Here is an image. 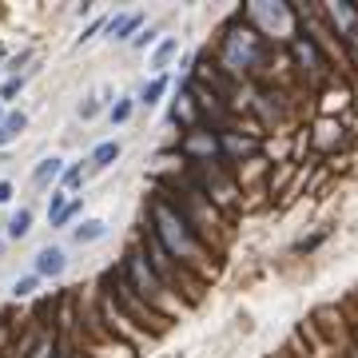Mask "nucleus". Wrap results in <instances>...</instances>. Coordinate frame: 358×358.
Instances as JSON below:
<instances>
[{"mask_svg":"<svg viewBox=\"0 0 358 358\" xmlns=\"http://www.w3.org/2000/svg\"><path fill=\"white\" fill-rule=\"evenodd\" d=\"M275 56H279V48H271L259 32H251L239 20H231L215 44V68L231 84H259L271 72Z\"/></svg>","mask_w":358,"mask_h":358,"instance_id":"1","label":"nucleus"},{"mask_svg":"<svg viewBox=\"0 0 358 358\" xmlns=\"http://www.w3.org/2000/svg\"><path fill=\"white\" fill-rule=\"evenodd\" d=\"M152 235L159 239L167 255L176 259L183 271H192L195 279H211L215 275V263H211V251L203 247V239L192 231V223L179 215L176 203H167V199H155L152 203Z\"/></svg>","mask_w":358,"mask_h":358,"instance_id":"2","label":"nucleus"},{"mask_svg":"<svg viewBox=\"0 0 358 358\" xmlns=\"http://www.w3.org/2000/svg\"><path fill=\"white\" fill-rule=\"evenodd\" d=\"M239 24H247L251 32L267 40L271 48H291V40L299 36V8L294 4H282V0H255V4H243L235 13Z\"/></svg>","mask_w":358,"mask_h":358,"instance_id":"3","label":"nucleus"},{"mask_svg":"<svg viewBox=\"0 0 358 358\" xmlns=\"http://www.w3.org/2000/svg\"><path fill=\"white\" fill-rule=\"evenodd\" d=\"M287 56L294 60V76L303 80L307 88H319V92H322L327 84H331V80H338V72H334L331 60L322 56V48H319V44H315L310 36H303V32L291 40Z\"/></svg>","mask_w":358,"mask_h":358,"instance_id":"4","label":"nucleus"},{"mask_svg":"<svg viewBox=\"0 0 358 358\" xmlns=\"http://www.w3.org/2000/svg\"><path fill=\"white\" fill-rule=\"evenodd\" d=\"M255 155H263V140L255 131H239V128L219 131V159H223V167H243Z\"/></svg>","mask_w":358,"mask_h":358,"instance_id":"5","label":"nucleus"},{"mask_svg":"<svg viewBox=\"0 0 358 358\" xmlns=\"http://www.w3.org/2000/svg\"><path fill=\"white\" fill-rule=\"evenodd\" d=\"M179 155H183L187 164H195V167L223 164V159H219V131L195 124L192 131H183V140H179Z\"/></svg>","mask_w":358,"mask_h":358,"instance_id":"6","label":"nucleus"},{"mask_svg":"<svg viewBox=\"0 0 358 358\" xmlns=\"http://www.w3.org/2000/svg\"><path fill=\"white\" fill-rule=\"evenodd\" d=\"M307 140H310V148H315V152L334 155L346 143V124H343V120H322V115H319V120L307 128Z\"/></svg>","mask_w":358,"mask_h":358,"instance_id":"7","label":"nucleus"},{"mask_svg":"<svg viewBox=\"0 0 358 358\" xmlns=\"http://www.w3.org/2000/svg\"><path fill=\"white\" fill-rule=\"evenodd\" d=\"M350 100H355L350 80H331V84L319 92V115H322V120H338V112H346Z\"/></svg>","mask_w":358,"mask_h":358,"instance_id":"8","label":"nucleus"},{"mask_svg":"<svg viewBox=\"0 0 358 358\" xmlns=\"http://www.w3.org/2000/svg\"><path fill=\"white\" fill-rule=\"evenodd\" d=\"M143 28H148V13H140V8H136V13H115L112 20H108V28H103V32H108V40H128V44H131Z\"/></svg>","mask_w":358,"mask_h":358,"instance_id":"9","label":"nucleus"},{"mask_svg":"<svg viewBox=\"0 0 358 358\" xmlns=\"http://www.w3.org/2000/svg\"><path fill=\"white\" fill-rule=\"evenodd\" d=\"M32 271H36L40 279H60V275L68 271V251L64 247H56V243L40 247L36 259H32Z\"/></svg>","mask_w":358,"mask_h":358,"instance_id":"10","label":"nucleus"},{"mask_svg":"<svg viewBox=\"0 0 358 358\" xmlns=\"http://www.w3.org/2000/svg\"><path fill=\"white\" fill-rule=\"evenodd\" d=\"M176 56H179V36H164L152 48V60H148V64H152V76H164L167 64H171Z\"/></svg>","mask_w":358,"mask_h":358,"instance_id":"11","label":"nucleus"},{"mask_svg":"<svg viewBox=\"0 0 358 358\" xmlns=\"http://www.w3.org/2000/svg\"><path fill=\"white\" fill-rule=\"evenodd\" d=\"M103 235H108V223H103V219H80L76 227H72V243L92 247V243H100Z\"/></svg>","mask_w":358,"mask_h":358,"instance_id":"12","label":"nucleus"},{"mask_svg":"<svg viewBox=\"0 0 358 358\" xmlns=\"http://www.w3.org/2000/svg\"><path fill=\"white\" fill-rule=\"evenodd\" d=\"M64 176V159L60 155H44L36 167H32V187H48L56 179Z\"/></svg>","mask_w":358,"mask_h":358,"instance_id":"13","label":"nucleus"},{"mask_svg":"<svg viewBox=\"0 0 358 358\" xmlns=\"http://www.w3.org/2000/svg\"><path fill=\"white\" fill-rule=\"evenodd\" d=\"M167 88H171V76H152V80H148V84L140 88V96H136V103L152 112V108H159V100L167 96Z\"/></svg>","mask_w":358,"mask_h":358,"instance_id":"14","label":"nucleus"},{"mask_svg":"<svg viewBox=\"0 0 358 358\" xmlns=\"http://www.w3.org/2000/svg\"><path fill=\"white\" fill-rule=\"evenodd\" d=\"M24 128H28V115L24 112H4V120H0V148L16 143L20 136H24Z\"/></svg>","mask_w":358,"mask_h":358,"instance_id":"15","label":"nucleus"},{"mask_svg":"<svg viewBox=\"0 0 358 358\" xmlns=\"http://www.w3.org/2000/svg\"><path fill=\"white\" fill-rule=\"evenodd\" d=\"M120 159V143L115 140H103V143H96L92 148V155H88V164H92V171H108V167Z\"/></svg>","mask_w":358,"mask_h":358,"instance_id":"16","label":"nucleus"},{"mask_svg":"<svg viewBox=\"0 0 358 358\" xmlns=\"http://www.w3.org/2000/svg\"><path fill=\"white\" fill-rule=\"evenodd\" d=\"M4 231H8V239H16V243H20L28 231H32V207H20V211L8 219V227H4Z\"/></svg>","mask_w":358,"mask_h":358,"instance_id":"17","label":"nucleus"},{"mask_svg":"<svg viewBox=\"0 0 358 358\" xmlns=\"http://www.w3.org/2000/svg\"><path fill=\"white\" fill-rule=\"evenodd\" d=\"M131 112H136V100H131V96H120V100L108 108V120H112V124H128Z\"/></svg>","mask_w":358,"mask_h":358,"instance_id":"18","label":"nucleus"},{"mask_svg":"<svg viewBox=\"0 0 358 358\" xmlns=\"http://www.w3.org/2000/svg\"><path fill=\"white\" fill-rule=\"evenodd\" d=\"M36 287H40V275H36V271H28V275H20V279L13 282V294H16V299H32Z\"/></svg>","mask_w":358,"mask_h":358,"instance_id":"19","label":"nucleus"},{"mask_svg":"<svg viewBox=\"0 0 358 358\" xmlns=\"http://www.w3.org/2000/svg\"><path fill=\"white\" fill-rule=\"evenodd\" d=\"M60 183H64L68 192L84 187V164H68V167H64V176H60Z\"/></svg>","mask_w":358,"mask_h":358,"instance_id":"20","label":"nucleus"},{"mask_svg":"<svg viewBox=\"0 0 358 358\" xmlns=\"http://www.w3.org/2000/svg\"><path fill=\"white\" fill-rule=\"evenodd\" d=\"M28 84V76H8L4 84H0V103H8V100H16V92Z\"/></svg>","mask_w":358,"mask_h":358,"instance_id":"21","label":"nucleus"},{"mask_svg":"<svg viewBox=\"0 0 358 358\" xmlns=\"http://www.w3.org/2000/svg\"><path fill=\"white\" fill-rule=\"evenodd\" d=\"M103 112V96H84V103H80V120H96V115Z\"/></svg>","mask_w":358,"mask_h":358,"instance_id":"22","label":"nucleus"},{"mask_svg":"<svg viewBox=\"0 0 358 358\" xmlns=\"http://www.w3.org/2000/svg\"><path fill=\"white\" fill-rule=\"evenodd\" d=\"M80 207H84L80 199H72V203H64V211H60V215L52 219V227H68V223H72V219L80 215Z\"/></svg>","mask_w":358,"mask_h":358,"instance_id":"23","label":"nucleus"},{"mask_svg":"<svg viewBox=\"0 0 358 358\" xmlns=\"http://www.w3.org/2000/svg\"><path fill=\"white\" fill-rule=\"evenodd\" d=\"M155 40H159V28H152V24H148V28L140 32V36L131 40V48H136V52H143V48H152Z\"/></svg>","mask_w":358,"mask_h":358,"instance_id":"24","label":"nucleus"},{"mask_svg":"<svg viewBox=\"0 0 358 358\" xmlns=\"http://www.w3.org/2000/svg\"><path fill=\"white\" fill-rule=\"evenodd\" d=\"M64 203H68V199H64V192H52V195H48V219H56V215H60V211H64Z\"/></svg>","mask_w":358,"mask_h":358,"instance_id":"25","label":"nucleus"},{"mask_svg":"<svg viewBox=\"0 0 358 358\" xmlns=\"http://www.w3.org/2000/svg\"><path fill=\"white\" fill-rule=\"evenodd\" d=\"M103 28H108V20H92V24H88V28H84V36H80V40H76V44H88V40H92V36H96V32H103Z\"/></svg>","mask_w":358,"mask_h":358,"instance_id":"26","label":"nucleus"},{"mask_svg":"<svg viewBox=\"0 0 358 358\" xmlns=\"http://www.w3.org/2000/svg\"><path fill=\"white\" fill-rule=\"evenodd\" d=\"M13 183H8V179H0V203H13Z\"/></svg>","mask_w":358,"mask_h":358,"instance_id":"27","label":"nucleus"},{"mask_svg":"<svg viewBox=\"0 0 358 358\" xmlns=\"http://www.w3.org/2000/svg\"><path fill=\"white\" fill-rule=\"evenodd\" d=\"M0 120H4V108H0Z\"/></svg>","mask_w":358,"mask_h":358,"instance_id":"28","label":"nucleus"},{"mask_svg":"<svg viewBox=\"0 0 358 358\" xmlns=\"http://www.w3.org/2000/svg\"><path fill=\"white\" fill-rule=\"evenodd\" d=\"M0 76H4V72H0Z\"/></svg>","mask_w":358,"mask_h":358,"instance_id":"29","label":"nucleus"},{"mask_svg":"<svg viewBox=\"0 0 358 358\" xmlns=\"http://www.w3.org/2000/svg\"><path fill=\"white\" fill-rule=\"evenodd\" d=\"M179 358H183V355H179Z\"/></svg>","mask_w":358,"mask_h":358,"instance_id":"30","label":"nucleus"}]
</instances>
